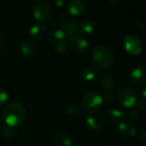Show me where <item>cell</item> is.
Returning a JSON list of instances; mask_svg holds the SVG:
<instances>
[{
	"instance_id": "6da1fadb",
	"label": "cell",
	"mask_w": 146,
	"mask_h": 146,
	"mask_svg": "<svg viewBox=\"0 0 146 146\" xmlns=\"http://www.w3.org/2000/svg\"><path fill=\"white\" fill-rule=\"evenodd\" d=\"M26 117L27 112L24 106L16 102L7 104L2 114V119L4 124L12 127H17L23 124Z\"/></svg>"
},
{
	"instance_id": "7a4b0ae2",
	"label": "cell",
	"mask_w": 146,
	"mask_h": 146,
	"mask_svg": "<svg viewBox=\"0 0 146 146\" xmlns=\"http://www.w3.org/2000/svg\"><path fill=\"white\" fill-rule=\"evenodd\" d=\"M92 58L95 64L101 69L110 68L114 62L112 51L106 46L98 44L92 50Z\"/></svg>"
},
{
	"instance_id": "3957f363",
	"label": "cell",
	"mask_w": 146,
	"mask_h": 146,
	"mask_svg": "<svg viewBox=\"0 0 146 146\" xmlns=\"http://www.w3.org/2000/svg\"><path fill=\"white\" fill-rule=\"evenodd\" d=\"M102 103L103 99L98 92H89L83 98V107L89 114H94L101 110Z\"/></svg>"
},
{
	"instance_id": "277c9868",
	"label": "cell",
	"mask_w": 146,
	"mask_h": 146,
	"mask_svg": "<svg viewBox=\"0 0 146 146\" xmlns=\"http://www.w3.org/2000/svg\"><path fill=\"white\" fill-rule=\"evenodd\" d=\"M48 41L56 51L59 53H64L66 51L68 36L62 29H57L51 32L48 36Z\"/></svg>"
},
{
	"instance_id": "5b68a950",
	"label": "cell",
	"mask_w": 146,
	"mask_h": 146,
	"mask_svg": "<svg viewBox=\"0 0 146 146\" xmlns=\"http://www.w3.org/2000/svg\"><path fill=\"white\" fill-rule=\"evenodd\" d=\"M117 100L120 105L125 108H131L135 105L137 101V95L134 90L130 86L121 87L117 95Z\"/></svg>"
},
{
	"instance_id": "8992f818",
	"label": "cell",
	"mask_w": 146,
	"mask_h": 146,
	"mask_svg": "<svg viewBox=\"0 0 146 146\" xmlns=\"http://www.w3.org/2000/svg\"><path fill=\"white\" fill-rule=\"evenodd\" d=\"M33 15L39 23H46L51 20L52 12L46 3H38L33 9Z\"/></svg>"
},
{
	"instance_id": "52a82bcc",
	"label": "cell",
	"mask_w": 146,
	"mask_h": 146,
	"mask_svg": "<svg viewBox=\"0 0 146 146\" xmlns=\"http://www.w3.org/2000/svg\"><path fill=\"white\" fill-rule=\"evenodd\" d=\"M68 42L71 49L77 54H83L89 49V42L83 35L79 33L70 36L68 38Z\"/></svg>"
},
{
	"instance_id": "ba28073f",
	"label": "cell",
	"mask_w": 146,
	"mask_h": 146,
	"mask_svg": "<svg viewBox=\"0 0 146 146\" xmlns=\"http://www.w3.org/2000/svg\"><path fill=\"white\" fill-rule=\"evenodd\" d=\"M123 43H124L126 50L131 55L139 56L141 53L142 44L137 37L133 35H128L124 38Z\"/></svg>"
},
{
	"instance_id": "9c48e42d",
	"label": "cell",
	"mask_w": 146,
	"mask_h": 146,
	"mask_svg": "<svg viewBox=\"0 0 146 146\" xmlns=\"http://www.w3.org/2000/svg\"><path fill=\"white\" fill-rule=\"evenodd\" d=\"M59 24L61 26V29L65 33L68 38L73 34L77 33L79 23L72 19H69L66 15H61L59 18Z\"/></svg>"
},
{
	"instance_id": "30bf717a",
	"label": "cell",
	"mask_w": 146,
	"mask_h": 146,
	"mask_svg": "<svg viewBox=\"0 0 146 146\" xmlns=\"http://www.w3.org/2000/svg\"><path fill=\"white\" fill-rule=\"evenodd\" d=\"M20 51L27 57L34 58L38 54V47L33 40L25 38L20 43Z\"/></svg>"
},
{
	"instance_id": "8fae6325",
	"label": "cell",
	"mask_w": 146,
	"mask_h": 146,
	"mask_svg": "<svg viewBox=\"0 0 146 146\" xmlns=\"http://www.w3.org/2000/svg\"><path fill=\"white\" fill-rule=\"evenodd\" d=\"M66 8L72 15H81L86 11V4L83 0H69Z\"/></svg>"
},
{
	"instance_id": "7c38bea8",
	"label": "cell",
	"mask_w": 146,
	"mask_h": 146,
	"mask_svg": "<svg viewBox=\"0 0 146 146\" xmlns=\"http://www.w3.org/2000/svg\"><path fill=\"white\" fill-rule=\"evenodd\" d=\"M131 80L133 83L139 86L146 81V69L142 66L135 67L131 72Z\"/></svg>"
},
{
	"instance_id": "4fadbf2b",
	"label": "cell",
	"mask_w": 146,
	"mask_h": 146,
	"mask_svg": "<svg viewBox=\"0 0 146 146\" xmlns=\"http://www.w3.org/2000/svg\"><path fill=\"white\" fill-rule=\"evenodd\" d=\"M86 124L90 129L94 131H101L104 127L103 121L99 116L93 114H90L86 117Z\"/></svg>"
},
{
	"instance_id": "5bb4252c",
	"label": "cell",
	"mask_w": 146,
	"mask_h": 146,
	"mask_svg": "<svg viewBox=\"0 0 146 146\" xmlns=\"http://www.w3.org/2000/svg\"><path fill=\"white\" fill-rule=\"evenodd\" d=\"M108 120L112 123H120L121 121H125L126 119V113L122 110L114 109L110 110L107 115Z\"/></svg>"
},
{
	"instance_id": "9a60e30c",
	"label": "cell",
	"mask_w": 146,
	"mask_h": 146,
	"mask_svg": "<svg viewBox=\"0 0 146 146\" xmlns=\"http://www.w3.org/2000/svg\"><path fill=\"white\" fill-rule=\"evenodd\" d=\"M95 29H96V24L92 20H89V19L83 20L82 22L79 23V26H78V32L85 35L93 33Z\"/></svg>"
},
{
	"instance_id": "2e32d148",
	"label": "cell",
	"mask_w": 146,
	"mask_h": 146,
	"mask_svg": "<svg viewBox=\"0 0 146 146\" xmlns=\"http://www.w3.org/2000/svg\"><path fill=\"white\" fill-rule=\"evenodd\" d=\"M46 33V27L42 24H34L28 30L29 37L32 39H40Z\"/></svg>"
},
{
	"instance_id": "e0dca14e",
	"label": "cell",
	"mask_w": 146,
	"mask_h": 146,
	"mask_svg": "<svg viewBox=\"0 0 146 146\" xmlns=\"http://www.w3.org/2000/svg\"><path fill=\"white\" fill-rule=\"evenodd\" d=\"M54 144L57 146H71L72 141L71 138L64 133H58L53 136Z\"/></svg>"
},
{
	"instance_id": "ac0fdd59",
	"label": "cell",
	"mask_w": 146,
	"mask_h": 146,
	"mask_svg": "<svg viewBox=\"0 0 146 146\" xmlns=\"http://www.w3.org/2000/svg\"><path fill=\"white\" fill-rule=\"evenodd\" d=\"M98 75V71L96 68L91 66L85 67L82 69L81 71V76L83 80L87 81H91L94 80Z\"/></svg>"
},
{
	"instance_id": "d6986e66",
	"label": "cell",
	"mask_w": 146,
	"mask_h": 146,
	"mask_svg": "<svg viewBox=\"0 0 146 146\" xmlns=\"http://www.w3.org/2000/svg\"><path fill=\"white\" fill-rule=\"evenodd\" d=\"M101 85L106 92L110 91L114 86V77L108 73H104L101 76Z\"/></svg>"
},
{
	"instance_id": "ffe728a7",
	"label": "cell",
	"mask_w": 146,
	"mask_h": 146,
	"mask_svg": "<svg viewBox=\"0 0 146 146\" xmlns=\"http://www.w3.org/2000/svg\"><path fill=\"white\" fill-rule=\"evenodd\" d=\"M1 135L5 139H12L17 135V130L16 127H12L7 125H4L0 129Z\"/></svg>"
},
{
	"instance_id": "44dd1931",
	"label": "cell",
	"mask_w": 146,
	"mask_h": 146,
	"mask_svg": "<svg viewBox=\"0 0 146 146\" xmlns=\"http://www.w3.org/2000/svg\"><path fill=\"white\" fill-rule=\"evenodd\" d=\"M129 127H130V124L126 123V121H121V122L116 124L115 131H116L117 134H119V135L126 136Z\"/></svg>"
},
{
	"instance_id": "7402d4cb",
	"label": "cell",
	"mask_w": 146,
	"mask_h": 146,
	"mask_svg": "<svg viewBox=\"0 0 146 146\" xmlns=\"http://www.w3.org/2000/svg\"><path fill=\"white\" fill-rule=\"evenodd\" d=\"M81 110H82V107L80 106V104H73L67 108V114L71 116H76L80 114Z\"/></svg>"
},
{
	"instance_id": "603a6c76",
	"label": "cell",
	"mask_w": 146,
	"mask_h": 146,
	"mask_svg": "<svg viewBox=\"0 0 146 146\" xmlns=\"http://www.w3.org/2000/svg\"><path fill=\"white\" fill-rule=\"evenodd\" d=\"M8 98H9L8 92L4 88L0 87V107L6 104V103L8 101Z\"/></svg>"
},
{
	"instance_id": "cb8c5ba5",
	"label": "cell",
	"mask_w": 146,
	"mask_h": 146,
	"mask_svg": "<svg viewBox=\"0 0 146 146\" xmlns=\"http://www.w3.org/2000/svg\"><path fill=\"white\" fill-rule=\"evenodd\" d=\"M102 99L104 100V102L106 104H111L114 101V96L113 92H111L110 91H108V92H106V93L104 94V98Z\"/></svg>"
},
{
	"instance_id": "d4e9b609",
	"label": "cell",
	"mask_w": 146,
	"mask_h": 146,
	"mask_svg": "<svg viewBox=\"0 0 146 146\" xmlns=\"http://www.w3.org/2000/svg\"><path fill=\"white\" fill-rule=\"evenodd\" d=\"M136 107L138 108V110H141V111H145L146 110V99L145 98H140V99H137L136 104H135Z\"/></svg>"
},
{
	"instance_id": "484cf974",
	"label": "cell",
	"mask_w": 146,
	"mask_h": 146,
	"mask_svg": "<svg viewBox=\"0 0 146 146\" xmlns=\"http://www.w3.org/2000/svg\"><path fill=\"white\" fill-rule=\"evenodd\" d=\"M136 133H137V129L134 126L131 125L130 124V127H129V129H128V132H127V134L126 136L127 137H130V138H133L136 135Z\"/></svg>"
},
{
	"instance_id": "4316f807",
	"label": "cell",
	"mask_w": 146,
	"mask_h": 146,
	"mask_svg": "<svg viewBox=\"0 0 146 146\" xmlns=\"http://www.w3.org/2000/svg\"><path fill=\"white\" fill-rule=\"evenodd\" d=\"M51 2L52 3V4L56 7H62L64 6L65 3V0H51Z\"/></svg>"
},
{
	"instance_id": "83f0119b",
	"label": "cell",
	"mask_w": 146,
	"mask_h": 146,
	"mask_svg": "<svg viewBox=\"0 0 146 146\" xmlns=\"http://www.w3.org/2000/svg\"><path fill=\"white\" fill-rule=\"evenodd\" d=\"M139 139L141 144L144 146H146V130L141 132L140 135H139Z\"/></svg>"
},
{
	"instance_id": "f1b7e54d",
	"label": "cell",
	"mask_w": 146,
	"mask_h": 146,
	"mask_svg": "<svg viewBox=\"0 0 146 146\" xmlns=\"http://www.w3.org/2000/svg\"><path fill=\"white\" fill-rule=\"evenodd\" d=\"M130 116H131L132 119H136V118L138 117V113H137L136 111H133V112L130 114Z\"/></svg>"
},
{
	"instance_id": "f546056e",
	"label": "cell",
	"mask_w": 146,
	"mask_h": 146,
	"mask_svg": "<svg viewBox=\"0 0 146 146\" xmlns=\"http://www.w3.org/2000/svg\"><path fill=\"white\" fill-rule=\"evenodd\" d=\"M141 95H142L143 98H145V99H146V86H145V87H144V89L142 90Z\"/></svg>"
},
{
	"instance_id": "4dcf8cb0",
	"label": "cell",
	"mask_w": 146,
	"mask_h": 146,
	"mask_svg": "<svg viewBox=\"0 0 146 146\" xmlns=\"http://www.w3.org/2000/svg\"><path fill=\"white\" fill-rule=\"evenodd\" d=\"M2 51V44H1V40H0V53Z\"/></svg>"
},
{
	"instance_id": "1f68e13d",
	"label": "cell",
	"mask_w": 146,
	"mask_h": 146,
	"mask_svg": "<svg viewBox=\"0 0 146 146\" xmlns=\"http://www.w3.org/2000/svg\"><path fill=\"white\" fill-rule=\"evenodd\" d=\"M31 1H34V2H40V1H42V0H31Z\"/></svg>"
},
{
	"instance_id": "d6a6232c",
	"label": "cell",
	"mask_w": 146,
	"mask_h": 146,
	"mask_svg": "<svg viewBox=\"0 0 146 146\" xmlns=\"http://www.w3.org/2000/svg\"><path fill=\"white\" fill-rule=\"evenodd\" d=\"M71 146H77V145H71Z\"/></svg>"
},
{
	"instance_id": "836d02e7",
	"label": "cell",
	"mask_w": 146,
	"mask_h": 146,
	"mask_svg": "<svg viewBox=\"0 0 146 146\" xmlns=\"http://www.w3.org/2000/svg\"><path fill=\"white\" fill-rule=\"evenodd\" d=\"M111 146H118V145H111Z\"/></svg>"
}]
</instances>
